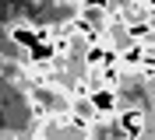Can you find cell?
Masks as SVG:
<instances>
[{
  "instance_id": "1",
  "label": "cell",
  "mask_w": 155,
  "mask_h": 140,
  "mask_svg": "<svg viewBox=\"0 0 155 140\" xmlns=\"http://www.w3.org/2000/svg\"><path fill=\"white\" fill-rule=\"evenodd\" d=\"M113 126L130 140H145L148 137V105H137V102L134 105H120Z\"/></svg>"
},
{
  "instance_id": "2",
  "label": "cell",
  "mask_w": 155,
  "mask_h": 140,
  "mask_svg": "<svg viewBox=\"0 0 155 140\" xmlns=\"http://www.w3.org/2000/svg\"><path fill=\"white\" fill-rule=\"evenodd\" d=\"M7 39H11V42H14V46H25V49L39 46L35 25H14V28H7Z\"/></svg>"
}]
</instances>
